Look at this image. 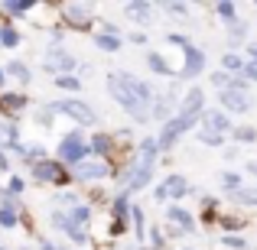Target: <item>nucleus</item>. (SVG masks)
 I'll return each instance as SVG.
<instances>
[{"instance_id":"nucleus-1","label":"nucleus","mask_w":257,"mask_h":250,"mask_svg":"<svg viewBox=\"0 0 257 250\" xmlns=\"http://www.w3.org/2000/svg\"><path fill=\"white\" fill-rule=\"evenodd\" d=\"M88 153H91V146H88L85 143V140H82V133H69V137H65L62 140V143H59V159H62V163H85V159H88Z\"/></svg>"},{"instance_id":"nucleus-2","label":"nucleus","mask_w":257,"mask_h":250,"mask_svg":"<svg viewBox=\"0 0 257 250\" xmlns=\"http://www.w3.org/2000/svg\"><path fill=\"white\" fill-rule=\"evenodd\" d=\"M52 111H62V114H69V117H75L78 124H94V111L88 104H82V101H59V104H52Z\"/></svg>"},{"instance_id":"nucleus-3","label":"nucleus","mask_w":257,"mask_h":250,"mask_svg":"<svg viewBox=\"0 0 257 250\" xmlns=\"http://www.w3.org/2000/svg\"><path fill=\"white\" fill-rule=\"evenodd\" d=\"M33 179H39V182H56V185H62L69 175L62 172V166H59V163H52V159H39V163L33 166Z\"/></svg>"},{"instance_id":"nucleus-4","label":"nucleus","mask_w":257,"mask_h":250,"mask_svg":"<svg viewBox=\"0 0 257 250\" xmlns=\"http://www.w3.org/2000/svg\"><path fill=\"white\" fill-rule=\"evenodd\" d=\"M107 163H91V159H85V163H78L75 166V179H82V182H94V179H107Z\"/></svg>"},{"instance_id":"nucleus-5","label":"nucleus","mask_w":257,"mask_h":250,"mask_svg":"<svg viewBox=\"0 0 257 250\" xmlns=\"http://www.w3.org/2000/svg\"><path fill=\"white\" fill-rule=\"evenodd\" d=\"M46 69L49 72H69V69H75V59L69 56V52H62V49H52L49 56H46Z\"/></svg>"},{"instance_id":"nucleus-6","label":"nucleus","mask_w":257,"mask_h":250,"mask_svg":"<svg viewBox=\"0 0 257 250\" xmlns=\"http://www.w3.org/2000/svg\"><path fill=\"white\" fill-rule=\"evenodd\" d=\"M52 221H56V224H59V227H62V231H65V234H69V237H72V240H78V244H82V240L88 237V234H85V227H78V224H75V221H72V218H69V214H62V211H56V214H52Z\"/></svg>"},{"instance_id":"nucleus-7","label":"nucleus","mask_w":257,"mask_h":250,"mask_svg":"<svg viewBox=\"0 0 257 250\" xmlns=\"http://www.w3.org/2000/svg\"><path fill=\"white\" fill-rule=\"evenodd\" d=\"M88 13H91V7H88V4H69V7H65V17L72 20V26H82V30L88 26V23H85Z\"/></svg>"},{"instance_id":"nucleus-8","label":"nucleus","mask_w":257,"mask_h":250,"mask_svg":"<svg viewBox=\"0 0 257 250\" xmlns=\"http://www.w3.org/2000/svg\"><path fill=\"white\" fill-rule=\"evenodd\" d=\"M23 107H26V98H20V94H7L0 101V111H7V114H20Z\"/></svg>"},{"instance_id":"nucleus-9","label":"nucleus","mask_w":257,"mask_h":250,"mask_svg":"<svg viewBox=\"0 0 257 250\" xmlns=\"http://www.w3.org/2000/svg\"><path fill=\"white\" fill-rule=\"evenodd\" d=\"M182 192H186V182H182V179H176V175H173V179L166 182V185H160L157 198H166V195H182Z\"/></svg>"},{"instance_id":"nucleus-10","label":"nucleus","mask_w":257,"mask_h":250,"mask_svg":"<svg viewBox=\"0 0 257 250\" xmlns=\"http://www.w3.org/2000/svg\"><path fill=\"white\" fill-rule=\"evenodd\" d=\"M0 224L4 227L17 224V205H13V201H4V208H0Z\"/></svg>"},{"instance_id":"nucleus-11","label":"nucleus","mask_w":257,"mask_h":250,"mask_svg":"<svg viewBox=\"0 0 257 250\" xmlns=\"http://www.w3.org/2000/svg\"><path fill=\"white\" fill-rule=\"evenodd\" d=\"M0 46H20V33L13 30V26H4V30H0Z\"/></svg>"},{"instance_id":"nucleus-12","label":"nucleus","mask_w":257,"mask_h":250,"mask_svg":"<svg viewBox=\"0 0 257 250\" xmlns=\"http://www.w3.org/2000/svg\"><path fill=\"white\" fill-rule=\"evenodd\" d=\"M69 218L75 221L78 227H85V224H88V218H91V208H85V205H75V208H72V214H69Z\"/></svg>"},{"instance_id":"nucleus-13","label":"nucleus","mask_w":257,"mask_h":250,"mask_svg":"<svg viewBox=\"0 0 257 250\" xmlns=\"http://www.w3.org/2000/svg\"><path fill=\"white\" fill-rule=\"evenodd\" d=\"M7 72H10L13 78H20V82H30V69H26L23 62H10V65H7Z\"/></svg>"},{"instance_id":"nucleus-14","label":"nucleus","mask_w":257,"mask_h":250,"mask_svg":"<svg viewBox=\"0 0 257 250\" xmlns=\"http://www.w3.org/2000/svg\"><path fill=\"white\" fill-rule=\"evenodd\" d=\"M107 150H111V140H107L104 133H98V137L91 140V153H98V156H104Z\"/></svg>"},{"instance_id":"nucleus-15","label":"nucleus","mask_w":257,"mask_h":250,"mask_svg":"<svg viewBox=\"0 0 257 250\" xmlns=\"http://www.w3.org/2000/svg\"><path fill=\"white\" fill-rule=\"evenodd\" d=\"M56 85L65 88V91H75V88H82V82H78V78H72V75H56Z\"/></svg>"},{"instance_id":"nucleus-16","label":"nucleus","mask_w":257,"mask_h":250,"mask_svg":"<svg viewBox=\"0 0 257 250\" xmlns=\"http://www.w3.org/2000/svg\"><path fill=\"white\" fill-rule=\"evenodd\" d=\"M30 0H10V4H4V10L7 13H23V10H30Z\"/></svg>"},{"instance_id":"nucleus-17","label":"nucleus","mask_w":257,"mask_h":250,"mask_svg":"<svg viewBox=\"0 0 257 250\" xmlns=\"http://www.w3.org/2000/svg\"><path fill=\"white\" fill-rule=\"evenodd\" d=\"M98 49L114 52V49H117V36H98Z\"/></svg>"},{"instance_id":"nucleus-18","label":"nucleus","mask_w":257,"mask_h":250,"mask_svg":"<svg viewBox=\"0 0 257 250\" xmlns=\"http://www.w3.org/2000/svg\"><path fill=\"white\" fill-rule=\"evenodd\" d=\"M127 13H131V17H140V20H147L150 7H147V4H131V7H127Z\"/></svg>"},{"instance_id":"nucleus-19","label":"nucleus","mask_w":257,"mask_h":250,"mask_svg":"<svg viewBox=\"0 0 257 250\" xmlns=\"http://www.w3.org/2000/svg\"><path fill=\"white\" fill-rule=\"evenodd\" d=\"M20 188H23V182H20V179H10V185H7V192H13V195H17Z\"/></svg>"},{"instance_id":"nucleus-20","label":"nucleus","mask_w":257,"mask_h":250,"mask_svg":"<svg viewBox=\"0 0 257 250\" xmlns=\"http://www.w3.org/2000/svg\"><path fill=\"white\" fill-rule=\"evenodd\" d=\"M7 166H10V163H7V156H4V153H0V169H7Z\"/></svg>"},{"instance_id":"nucleus-21","label":"nucleus","mask_w":257,"mask_h":250,"mask_svg":"<svg viewBox=\"0 0 257 250\" xmlns=\"http://www.w3.org/2000/svg\"><path fill=\"white\" fill-rule=\"evenodd\" d=\"M7 82V75H4V69H0V85H4Z\"/></svg>"}]
</instances>
